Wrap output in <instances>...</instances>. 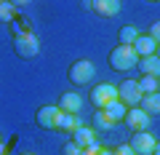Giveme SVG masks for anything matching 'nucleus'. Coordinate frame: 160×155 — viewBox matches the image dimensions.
<instances>
[{
  "instance_id": "nucleus-32",
  "label": "nucleus",
  "mask_w": 160,
  "mask_h": 155,
  "mask_svg": "<svg viewBox=\"0 0 160 155\" xmlns=\"http://www.w3.org/2000/svg\"><path fill=\"white\" fill-rule=\"evenodd\" d=\"M0 3H6V0H0Z\"/></svg>"
},
{
  "instance_id": "nucleus-11",
  "label": "nucleus",
  "mask_w": 160,
  "mask_h": 155,
  "mask_svg": "<svg viewBox=\"0 0 160 155\" xmlns=\"http://www.w3.org/2000/svg\"><path fill=\"white\" fill-rule=\"evenodd\" d=\"M136 67H139V72H142V75L160 78V56H158V54H152V56H139Z\"/></svg>"
},
{
  "instance_id": "nucleus-22",
  "label": "nucleus",
  "mask_w": 160,
  "mask_h": 155,
  "mask_svg": "<svg viewBox=\"0 0 160 155\" xmlns=\"http://www.w3.org/2000/svg\"><path fill=\"white\" fill-rule=\"evenodd\" d=\"M99 150H102V142H96V139H93L88 147H83V155H99Z\"/></svg>"
},
{
  "instance_id": "nucleus-14",
  "label": "nucleus",
  "mask_w": 160,
  "mask_h": 155,
  "mask_svg": "<svg viewBox=\"0 0 160 155\" xmlns=\"http://www.w3.org/2000/svg\"><path fill=\"white\" fill-rule=\"evenodd\" d=\"M93 139H96V128H91V126H78L72 131V142L80 144V147H88Z\"/></svg>"
},
{
  "instance_id": "nucleus-9",
  "label": "nucleus",
  "mask_w": 160,
  "mask_h": 155,
  "mask_svg": "<svg viewBox=\"0 0 160 155\" xmlns=\"http://www.w3.org/2000/svg\"><path fill=\"white\" fill-rule=\"evenodd\" d=\"M88 6L93 8V13H99L104 19H112L120 13V0H88Z\"/></svg>"
},
{
  "instance_id": "nucleus-19",
  "label": "nucleus",
  "mask_w": 160,
  "mask_h": 155,
  "mask_svg": "<svg viewBox=\"0 0 160 155\" xmlns=\"http://www.w3.org/2000/svg\"><path fill=\"white\" fill-rule=\"evenodd\" d=\"M139 35H142V32H139L133 24H126V27L118 29V38H120V43H123V46H133V40H136Z\"/></svg>"
},
{
  "instance_id": "nucleus-20",
  "label": "nucleus",
  "mask_w": 160,
  "mask_h": 155,
  "mask_svg": "<svg viewBox=\"0 0 160 155\" xmlns=\"http://www.w3.org/2000/svg\"><path fill=\"white\" fill-rule=\"evenodd\" d=\"M13 19H16V6H13V3H0V22H8L11 24Z\"/></svg>"
},
{
  "instance_id": "nucleus-33",
  "label": "nucleus",
  "mask_w": 160,
  "mask_h": 155,
  "mask_svg": "<svg viewBox=\"0 0 160 155\" xmlns=\"http://www.w3.org/2000/svg\"><path fill=\"white\" fill-rule=\"evenodd\" d=\"M0 144H3V139H0Z\"/></svg>"
},
{
  "instance_id": "nucleus-15",
  "label": "nucleus",
  "mask_w": 160,
  "mask_h": 155,
  "mask_svg": "<svg viewBox=\"0 0 160 155\" xmlns=\"http://www.w3.org/2000/svg\"><path fill=\"white\" fill-rule=\"evenodd\" d=\"M139 107H142L147 115H160V91H155V94H144Z\"/></svg>"
},
{
  "instance_id": "nucleus-17",
  "label": "nucleus",
  "mask_w": 160,
  "mask_h": 155,
  "mask_svg": "<svg viewBox=\"0 0 160 155\" xmlns=\"http://www.w3.org/2000/svg\"><path fill=\"white\" fill-rule=\"evenodd\" d=\"M115 126H118V123H115L104 110H96V112H93V128H96V131H109V128H115Z\"/></svg>"
},
{
  "instance_id": "nucleus-5",
  "label": "nucleus",
  "mask_w": 160,
  "mask_h": 155,
  "mask_svg": "<svg viewBox=\"0 0 160 155\" xmlns=\"http://www.w3.org/2000/svg\"><path fill=\"white\" fill-rule=\"evenodd\" d=\"M149 118H152V115H147L142 107H128V110H126V118H123V123H126L131 131H147L149 123H152Z\"/></svg>"
},
{
  "instance_id": "nucleus-6",
  "label": "nucleus",
  "mask_w": 160,
  "mask_h": 155,
  "mask_svg": "<svg viewBox=\"0 0 160 155\" xmlns=\"http://www.w3.org/2000/svg\"><path fill=\"white\" fill-rule=\"evenodd\" d=\"M128 144H131V150L136 155H152L158 139H155L149 131H133V137H131V142H128Z\"/></svg>"
},
{
  "instance_id": "nucleus-21",
  "label": "nucleus",
  "mask_w": 160,
  "mask_h": 155,
  "mask_svg": "<svg viewBox=\"0 0 160 155\" xmlns=\"http://www.w3.org/2000/svg\"><path fill=\"white\" fill-rule=\"evenodd\" d=\"M64 155H83V147H80V144H75L72 139H69L67 144H64V150H62Z\"/></svg>"
},
{
  "instance_id": "nucleus-29",
  "label": "nucleus",
  "mask_w": 160,
  "mask_h": 155,
  "mask_svg": "<svg viewBox=\"0 0 160 155\" xmlns=\"http://www.w3.org/2000/svg\"><path fill=\"white\" fill-rule=\"evenodd\" d=\"M155 54H158V56H160V43H158V51H155Z\"/></svg>"
},
{
  "instance_id": "nucleus-2",
  "label": "nucleus",
  "mask_w": 160,
  "mask_h": 155,
  "mask_svg": "<svg viewBox=\"0 0 160 155\" xmlns=\"http://www.w3.org/2000/svg\"><path fill=\"white\" fill-rule=\"evenodd\" d=\"M13 51H16V56L22 59H35L40 54V38L29 29V32H19L13 35Z\"/></svg>"
},
{
  "instance_id": "nucleus-18",
  "label": "nucleus",
  "mask_w": 160,
  "mask_h": 155,
  "mask_svg": "<svg viewBox=\"0 0 160 155\" xmlns=\"http://www.w3.org/2000/svg\"><path fill=\"white\" fill-rule=\"evenodd\" d=\"M136 83H139V91H142V94H155V91H160V78H152V75H142Z\"/></svg>"
},
{
  "instance_id": "nucleus-24",
  "label": "nucleus",
  "mask_w": 160,
  "mask_h": 155,
  "mask_svg": "<svg viewBox=\"0 0 160 155\" xmlns=\"http://www.w3.org/2000/svg\"><path fill=\"white\" fill-rule=\"evenodd\" d=\"M147 32H149V35H152V38H155V40H158V43H160V22H155V24H152V27H149V29H147Z\"/></svg>"
},
{
  "instance_id": "nucleus-16",
  "label": "nucleus",
  "mask_w": 160,
  "mask_h": 155,
  "mask_svg": "<svg viewBox=\"0 0 160 155\" xmlns=\"http://www.w3.org/2000/svg\"><path fill=\"white\" fill-rule=\"evenodd\" d=\"M102 110L109 115V118H112L115 123H123V118H126V110H128V107L120 102V99H112V102H109L107 107H102Z\"/></svg>"
},
{
  "instance_id": "nucleus-28",
  "label": "nucleus",
  "mask_w": 160,
  "mask_h": 155,
  "mask_svg": "<svg viewBox=\"0 0 160 155\" xmlns=\"http://www.w3.org/2000/svg\"><path fill=\"white\" fill-rule=\"evenodd\" d=\"M8 152V150H6V144H0V155H6Z\"/></svg>"
},
{
  "instance_id": "nucleus-12",
  "label": "nucleus",
  "mask_w": 160,
  "mask_h": 155,
  "mask_svg": "<svg viewBox=\"0 0 160 155\" xmlns=\"http://www.w3.org/2000/svg\"><path fill=\"white\" fill-rule=\"evenodd\" d=\"M78 126H83V123H80V118H78V112H59V118H56V131L72 134Z\"/></svg>"
},
{
  "instance_id": "nucleus-10",
  "label": "nucleus",
  "mask_w": 160,
  "mask_h": 155,
  "mask_svg": "<svg viewBox=\"0 0 160 155\" xmlns=\"http://www.w3.org/2000/svg\"><path fill=\"white\" fill-rule=\"evenodd\" d=\"M133 51H136L139 56H152V54L158 51V40H155L149 32H142L136 40H133Z\"/></svg>"
},
{
  "instance_id": "nucleus-7",
  "label": "nucleus",
  "mask_w": 160,
  "mask_h": 155,
  "mask_svg": "<svg viewBox=\"0 0 160 155\" xmlns=\"http://www.w3.org/2000/svg\"><path fill=\"white\" fill-rule=\"evenodd\" d=\"M112 99H118V86H112V83H102V86H93L91 88V102L96 110L107 107Z\"/></svg>"
},
{
  "instance_id": "nucleus-27",
  "label": "nucleus",
  "mask_w": 160,
  "mask_h": 155,
  "mask_svg": "<svg viewBox=\"0 0 160 155\" xmlns=\"http://www.w3.org/2000/svg\"><path fill=\"white\" fill-rule=\"evenodd\" d=\"M152 155H160V142L155 144V152H152Z\"/></svg>"
},
{
  "instance_id": "nucleus-23",
  "label": "nucleus",
  "mask_w": 160,
  "mask_h": 155,
  "mask_svg": "<svg viewBox=\"0 0 160 155\" xmlns=\"http://www.w3.org/2000/svg\"><path fill=\"white\" fill-rule=\"evenodd\" d=\"M115 152H118V155H136V152L131 150V144H128V142H126V144H120V147L115 150Z\"/></svg>"
},
{
  "instance_id": "nucleus-31",
  "label": "nucleus",
  "mask_w": 160,
  "mask_h": 155,
  "mask_svg": "<svg viewBox=\"0 0 160 155\" xmlns=\"http://www.w3.org/2000/svg\"><path fill=\"white\" fill-rule=\"evenodd\" d=\"M149 3H160V0H149Z\"/></svg>"
},
{
  "instance_id": "nucleus-8",
  "label": "nucleus",
  "mask_w": 160,
  "mask_h": 155,
  "mask_svg": "<svg viewBox=\"0 0 160 155\" xmlns=\"http://www.w3.org/2000/svg\"><path fill=\"white\" fill-rule=\"evenodd\" d=\"M59 104H43V107L35 112V123L40 128H46V131H53L56 128V118H59Z\"/></svg>"
},
{
  "instance_id": "nucleus-1",
  "label": "nucleus",
  "mask_w": 160,
  "mask_h": 155,
  "mask_svg": "<svg viewBox=\"0 0 160 155\" xmlns=\"http://www.w3.org/2000/svg\"><path fill=\"white\" fill-rule=\"evenodd\" d=\"M139 62V54L133 51V46H123V43H118V46L109 51V67L115 70V72H128V70H133Z\"/></svg>"
},
{
  "instance_id": "nucleus-3",
  "label": "nucleus",
  "mask_w": 160,
  "mask_h": 155,
  "mask_svg": "<svg viewBox=\"0 0 160 155\" xmlns=\"http://www.w3.org/2000/svg\"><path fill=\"white\" fill-rule=\"evenodd\" d=\"M93 78H96V67H93L91 59H78V62L69 64V80L75 86H88Z\"/></svg>"
},
{
  "instance_id": "nucleus-4",
  "label": "nucleus",
  "mask_w": 160,
  "mask_h": 155,
  "mask_svg": "<svg viewBox=\"0 0 160 155\" xmlns=\"http://www.w3.org/2000/svg\"><path fill=\"white\" fill-rule=\"evenodd\" d=\"M142 96H144V94L139 91V83L136 80H123L118 86V99L126 104V107H139V104H142Z\"/></svg>"
},
{
  "instance_id": "nucleus-26",
  "label": "nucleus",
  "mask_w": 160,
  "mask_h": 155,
  "mask_svg": "<svg viewBox=\"0 0 160 155\" xmlns=\"http://www.w3.org/2000/svg\"><path fill=\"white\" fill-rule=\"evenodd\" d=\"M99 155H118V152H115V150H109V147H102V150H99Z\"/></svg>"
},
{
  "instance_id": "nucleus-25",
  "label": "nucleus",
  "mask_w": 160,
  "mask_h": 155,
  "mask_svg": "<svg viewBox=\"0 0 160 155\" xmlns=\"http://www.w3.org/2000/svg\"><path fill=\"white\" fill-rule=\"evenodd\" d=\"M8 3H13L16 8H22V6H29V0H8Z\"/></svg>"
},
{
  "instance_id": "nucleus-13",
  "label": "nucleus",
  "mask_w": 160,
  "mask_h": 155,
  "mask_svg": "<svg viewBox=\"0 0 160 155\" xmlns=\"http://www.w3.org/2000/svg\"><path fill=\"white\" fill-rule=\"evenodd\" d=\"M80 107H83L80 94H75V91L62 94V99H59V110H62V112H80Z\"/></svg>"
},
{
  "instance_id": "nucleus-30",
  "label": "nucleus",
  "mask_w": 160,
  "mask_h": 155,
  "mask_svg": "<svg viewBox=\"0 0 160 155\" xmlns=\"http://www.w3.org/2000/svg\"><path fill=\"white\" fill-rule=\"evenodd\" d=\"M22 155H35V152H22Z\"/></svg>"
}]
</instances>
